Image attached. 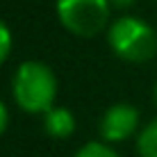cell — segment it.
Instances as JSON below:
<instances>
[{
	"label": "cell",
	"mask_w": 157,
	"mask_h": 157,
	"mask_svg": "<svg viewBox=\"0 0 157 157\" xmlns=\"http://www.w3.org/2000/svg\"><path fill=\"white\" fill-rule=\"evenodd\" d=\"M59 80L55 71L41 59H28L16 66L12 75V98L25 114L43 116L57 105Z\"/></svg>",
	"instance_id": "obj_1"
},
{
	"label": "cell",
	"mask_w": 157,
	"mask_h": 157,
	"mask_svg": "<svg viewBox=\"0 0 157 157\" xmlns=\"http://www.w3.org/2000/svg\"><path fill=\"white\" fill-rule=\"evenodd\" d=\"M107 46L121 62L148 64L157 57V30L144 18L123 14L107 28Z\"/></svg>",
	"instance_id": "obj_2"
},
{
	"label": "cell",
	"mask_w": 157,
	"mask_h": 157,
	"mask_svg": "<svg viewBox=\"0 0 157 157\" xmlns=\"http://www.w3.org/2000/svg\"><path fill=\"white\" fill-rule=\"evenodd\" d=\"M55 14L59 25L80 39H94L112 23L109 0H55Z\"/></svg>",
	"instance_id": "obj_3"
},
{
	"label": "cell",
	"mask_w": 157,
	"mask_h": 157,
	"mask_svg": "<svg viewBox=\"0 0 157 157\" xmlns=\"http://www.w3.org/2000/svg\"><path fill=\"white\" fill-rule=\"evenodd\" d=\"M139 130H141V114L132 102H125V100L109 105L98 121L100 139L112 146L137 137Z\"/></svg>",
	"instance_id": "obj_4"
},
{
	"label": "cell",
	"mask_w": 157,
	"mask_h": 157,
	"mask_svg": "<svg viewBox=\"0 0 157 157\" xmlns=\"http://www.w3.org/2000/svg\"><path fill=\"white\" fill-rule=\"evenodd\" d=\"M41 125L43 132L52 139H68L73 137L75 128H78V121H75V114L68 107L64 105H55L41 116Z\"/></svg>",
	"instance_id": "obj_5"
},
{
	"label": "cell",
	"mask_w": 157,
	"mask_h": 157,
	"mask_svg": "<svg viewBox=\"0 0 157 157\" xmlns=\"http://www.w3.org/2000/svg\"><path fill=\"white\" fill-rule=\"evenodd\" d=\"M134 146L139 157H157V118H150L141 125Z\"/></svg>",
	"instance_id": "obj_6"
},
{
	"label": "cell",
	"mask_w": 157,
	"mask_h": 157,
	"mask_svg": "<svg viewBox=\"0 0 157 157\" xmlns=\"http://www.w3.org/2000/svg\"><path fill=\"white\" fill-rule=\"evenodd\" d=\"M73 157H121V155L107 141H86L73 153Z\"/></svg>",
	"instance_id": "obj_7"
},
{
	"label": "cell",
	"mask_w": 157,
	"mask_h": 157,
	"mask_svg": "<svg viewBox=\"0 0 157 157\" xmlns=\"http://www.w3.org/2000/svg\"><path fill=\"white\" fill-rule=\"evenodd\" d=\"M12 48H14V34H12V28L0 18V66L9 59L12 55Z\"/></svg>",
	"instance_id": "obj_8"
},
{
	"label": "cell",
	"mask_w": 157,
	"mask_h": 157,
	"mask_svg": "<svg viewBox=\"0 0 157 157\" xmlns=\"http://www.w3.org/2000/svg\"><path fill=\"white\" fill-rule=\"evenodd\" d=\"M7 128H9V109H7V105L0 100V139L7 132Z\"/></svg>",
	"instance_id": "obj_9"
},
{
	"label": "cell",
	"mask_w": 157,
	"mask_h": 157,
	"mask_svg": "<svg viewBox=\"0 0 157 157\" xmlns=\"http://www.w3.org/2000/svg\"><path fill=\"white\" fill-rule=\"evenodd\" d=\"M134 2H137V0H109L112 9H118V12H125V9H130Z\"/></svg>",
	"instance_id": "obj_10"
},
{
	"label": "cell",
	"mask_w": 157,
	"mask_h": 157,
	"mask_svg": "<svg viewBox=\"0 0 157 157\" xmlns=\"http://www.w3.org/2000/svg\"><path fill=\"white\" fill-rule=\"evenodd\" d=\"M153 100H155V105H157V82H155V86H153Z\"/></svg>",
	"instance_id": "obj_11"
}]
</instances>
